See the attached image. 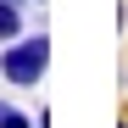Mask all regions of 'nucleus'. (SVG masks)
<instances>
[{
  "mask_svg": "<svg viewBox=\"0 0 128 128\" xmlns=\"http://www.w3.org/2000/svg\"><path fill=\"white\" fill-rule=\"evenodd\" d=\"M50 67V34H34V39H11L0 50V78L17 84V89H34Z\"/></svg>",
  "mask_w": 128,
  "mask_h": 128,
  "instance_id": "nucleus-1",
  "label": "nucleus"
},
{
  "mask_svg": "<svg viewBox=\"0 0 128 128\" xmlns=\"http://www.w3.org/2000/svg\"><path fill=\"white\" fill-rule=\"evenodd\" d=\"M0 39H6V45H11V39H22V11H17L11 0H0Z\"/></svg>",
  "mask_w": 128,
  "mask_h": 128,
  "instance_id": "nucleus-2",
  "label": "nucleus"
},
{
  "mask_svg": "<svg viewBox=\"0 0 128 128\" xmlns=\"http://www.w3.org/2000/svg\"><path fill=\"white\" fill-rule=\"evenodd\" d=\"M0 128H34V122L17 112V106H6V100H0Z\"/></svg>",
  "mask_w": 128,
  "mask_h": 128,
  "instance_id": "nucleus-3",
  "label": "nucleus"
},
{
  "mask_svg": "<svg viewBox=\"0 0 128 128\" xmlns=\"http://www.w3.org/2000/svg\"><path fill=\"white\" fill-rule=\"evenodd\" d=\"M117 128H128V122H117Z\"/></svg>",
  "mask_w": 128,
  "mask_h": 128,
  "instance_id": "nucleus-4",
  "label": "nucleus"
}]
</instances>
